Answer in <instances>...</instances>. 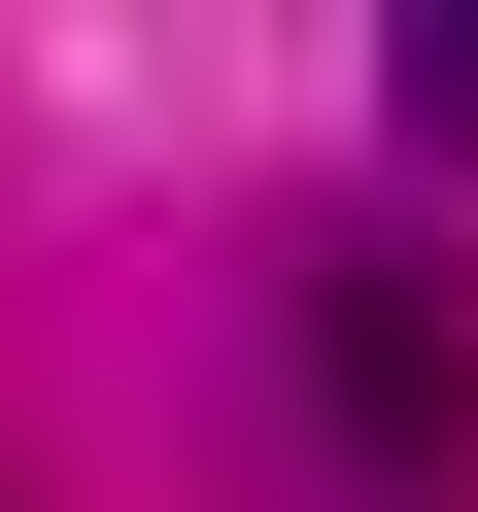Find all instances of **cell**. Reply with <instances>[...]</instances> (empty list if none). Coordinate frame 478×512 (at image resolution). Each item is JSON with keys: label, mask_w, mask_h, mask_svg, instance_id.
I'll use <instances>...</instances> for the list:
<instances>
[{"label": "cell", "mask_w": 478, "mask_h": 512, "mask_svg": "<svg viewBox=\"0 0 478 512\" xmlns=\"http://www.w3.org/2000/svg\"><path fill=\"white\" fill-rule=\"evenodd\" d=\"M444 410H478V342H444L410 274H342V308H308V444H342V478H444Z\"/></svg>", "instance_id": "1"}, {"label": "cell", "mask_w": 478, "mask_h": 512, "mask_svg": "<svg viewBox=\"0 0 478 512\" xmlns=\"http://www.w3.org/2000/svg\"><path fill=\"white\" fill-rule=\"evenodd\" d=\"M410 137H478V0H410Z\"/></svg>", "instance_id": "2"}]
</instances>
